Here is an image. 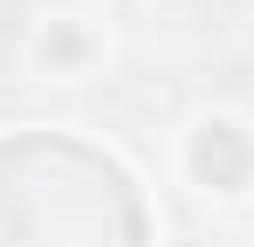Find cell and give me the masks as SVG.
Instances as JSON below:
<instances>
[{
  "label": "cell",
  "mask_w": 254,
  "mask_h": 247,
  "mask_svg": "<svg viewBox=\"0 0 254 247\" xmlns=\"http://www.w3.org/2000/svg\"><path fill=\"white\" fill-rule=\"evenodd\" d=\"M192 165H199V179H213L220 192H241V179H248V137H241V124H199V144H192Z\"/></svg>",
  "instance_id": "1"
}]
</instances>
